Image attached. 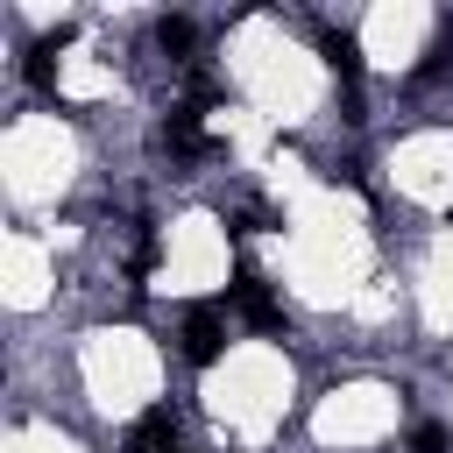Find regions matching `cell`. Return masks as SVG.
Returning <instances> with one entry per match:
<instances>
[{"mask_svg":"<svg viewBox=\"0 0 453 453\" xmlns=\"http://www.w3.org/2000/svg\"><path fill=\"white\" fill-rule=\"evenodd\" d=\"M226 297H234V311L255 326V333H283L290 319H283V304L269 297V283L255 276V269H234V283H226Z\"/></svg>","mask_w":453,"mask_h":453,"instance_id":"obj_1","label":"cell"},{"mask_svg":"<svg viewBox=\"0 0 453 453\" xmlns=\"http://www.w3.org/2000/svg\"><path fill=\"white\" fill-rule=\"evenodd\" d=\"M177 340H184V361H198V368H205V361L226 347V326H219V311H212V304H191Z\"/></svg>","mask_w":453,"mask_h":453,"instance_id":"obj_2","label":"cell"},{"mask_svg":"<svg viewBox=\"0 0 453 453\" xmlns=\"http://www.w3.org/2000/svg\"><path fill=\"white\" fill-rule=\"evenodd\" d=\"M170 446H177V411H142L120 453H170Z\"/></svg>","mask_w":453,"mask_h":453,"instance_id":"obj_3","label":"cell"},{"mask_svg":"<svg viewBox=\"0 0 453 453\" xmlns=\"http://www.w3.org/2000/svg\"><path fill=\"white\" fill-rule=\"evenodd\" d=\"M326 64L347 78V92L361 85V42H354L347 28H326ZM347 120H361V99H354V113H347Z\"/></svg>","mask_w":453,"mask_h":453,"instance_id":"obj_4","label":"cell"},{"mask_svg":"<svg viewBox=\"0 0 453 453\" xmlns=\"http://www.w3.org/2000/svg\"><path fill=\"white\" fill-rule=\"evenodd\" d=\"M163 149H170V156H205V149H212L205 127H198V106H177V113L163 120Z\"/></svg>","mask_w":453,"mask_h":453,"instance_id":"obj_5","label":"cell"},{"mask_svg":"<svg viewBox=\"0 0 453 453\" xmlns=\"http://www.w3.org/2000/svg\"><path fill=\"white\" fill-rule=\"evenodd\" d=\"M156 42H163L170 57H184V50H191V21H184V14H163V21H156Z\"/></svg>","mask_w":453,"mask_h":453,"instance_id":"obj_6","label":"cell"},{"mask_svg":"<svg viewBox=\"0 0 453 453\" xmlns=\"http://www.w3.org/2000/svg\"><path fill=\"white\" fill-rule=\"evenodd\" d=\"M446 64H453V35H439V42L425 50V64H418V78L432 85V78H446Z\"/></svg>","mask_w":453,"mask_h":453,"instance_id":"obj_7","label":"cell"},{"mask_svg":"<svg viewBox=\"0 0 453 453\" xmlns=\"http://www.w3.org/2000/svg\"><path fill=\"white\" fill-rule=\"evenodd\" d=\"M411 446H418V453H446V432H439V425H418Z\"/></svg>","mask_w":453,"mask_h":453,"instance_id":"obj_8","label":"cell"}]
</instances>
